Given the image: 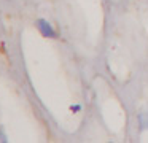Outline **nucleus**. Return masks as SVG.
Wrapping results in <instances>:
<instances>
[{"instance_id":"f257e3e1","label":"nucleus","mask_w":148,"mask_h":143,"mask_svg":"<svg viewBox=\"0 0 148 143\" xmlns=\"http://www.w3.org/2000/svg\"><path fill=\"white\" fill-rule=\"evenodd\" d=\"M37 25H38V29H40V32H42L43 37H48V38H56L58 37V34L54 32L53 25L49 24L48 21H45V19H38V21H37Z\"/></svg>"},{"instance_id":"f03ea898","label":"nucleus","mask_w":148,"mask_h":143,"mask_svg":"<svg viewBox=\"0 0 148 143\" xmlns=\"http://www.w3.org/2000/svg\"><path fill=\"white\" fill-rule=\"evenodd\" d=\"M138 121H140V126L143 127V129H148V108L145 113H142L140 116H138Z\"/></svg>"},{"instance_id":"7ed1b4c3","label":"nucleus","mask_w":148,"mask_h":143,"mask_svg":"<svg viewBox=\"0 0 148 143\" xmlns=\"http://www.w3.org/2000/svg\"><path fill=\"white\" fill-rule=\"evenodd\" d=\"M0 140H2V142H7V140H5V137L2 135V132H0Z\"/></svg>"}]
</instances>
